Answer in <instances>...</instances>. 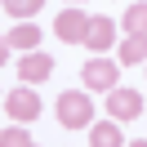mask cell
I'll list each match as a JSON object with an SVG mask.
<instances>
[{
    "label": "cell",
    "mask_w": 147,
    "mask_h": 147,
    "mask_svg": "<svg viewBox=\"0 0 147 147\" xmlns=\"http://www.w3.org/2000/svg\"><path fill=\"white\" fill-rule=\"evenodd\" d=\"M58 120H63L67 129H85V125H94V102L85 98L80 89H67L63 98H58Z\"/></svg>",
    "instance_id": "obj_1"
},
{
    "label": "cell",
    "mask_w": 147,
    "mask_h": 147,
    "mask_svg": "<svg viewBox=\"0 0 147 147\" xmlns=\"http://www.w3.org/2000/svg\"><path fill=\"white\" fill-rule=\"evenodd\" d=\"M54 31H58V40H67V45H80L85 31H89V13L71 5V9H63V13L54 18Z\"/></svg>",
    "instance_id": "obj_2"
},
{
    "label": "cell",
    "mask_w": 147,
    "mask_h": 147,
    "mask_svg": "<svg viewBox=\"0 0 147 147\" xmlns=\"http://www.w3.org/2000/svg\"><path fill=\"white\" fill-rule=\"evenodd\" d=\"M138 111H143V94L138 89H107V116H116V120H134Z\"/></svg>",
    "instance_id": "obj_3"
},
{
    "label": "cell",
    "mask_w": 147,
    "mask_h": 147,
    "mask_svg": "<svg viewBox=\"0 0 147 147\" xmlns=\"http://www.w3.org/2000/svg\"><path fill=\"white\" fill-rule=\"evenodd\" d=\"M80 76H85V89H116V63H107V58H89V63L80 67Z\"/></svg>",
    "instance_id": "obj_4"
},
{
    "label": "cell",
    "mask_w": 147,
    "mask_h": 147,
    "mask_svg": "<svg viewBox=\"0 0 147 147\" xmlns=\"http://www.w3.org/2000/svg\"><path fill=\"white\" fill-rule=\"evenodd\" d=\"M18 76H22L27 85L49 80V76H54V58H49V54H40V49H31V54H22V58H18Z\"/></svg>",
    "instance_id": "obj_5"
},
{
    "label": "cell",
    "mask_w": 147,
    "mask_h": 147,
    "mask_svg": "<svg viewBox=\"0 0 147 147\" xmlns=\"http://www.w3.org/2000/svg\"><path fill=\"white\" fill-rule=\"evenodd\" d=\"M5 107H9L13 120H36V116H40V98H36L31 89H9Z\"/></svg>",
    "instance_id": "obj_6"
},
{
    "label": "cell",
    "mask_w": 147,
    "mask_h": 147,
    "mask_svg": "<svg viewBox=\"0 0 147 147\" xmlns=\"http://www.w3.org/2000/svg\"><path fill=\"white\" fill-rule=\"evenodd\" d=\"M85 45H89V49H98V54H102V49H111V45H116V22H111V18H89Z\"/></svg>",
    "instance_id": "obj_7"
},
{
    "label": "cell",
    "mask_w": 147,
    "mask_h": 147,
    "mask_svg": "<svg viewBox=\"0 0 147 147\" xmlns=\"http://www.w3.org/2000/svg\"><path fill=\"white\" fill-rule=\"evenodd\" d=\"M116 125H120L116 116H111V120H98V125L89 129V143H94V147H120L125 138H120V129H116Z\"/></svg>",
    "instance_id": "obj_8"
},
{
    "label": "cell",
    "mask_w": 147,
    "mask_h": 147,
    "mask_svg": "<svg viewBox=\"0 0 147 147\" xmlns=\"http://www.w3.org/2000/svg\"><path fill=\"white\" fill-rule=\"evenodd\" d=\"M5 45H9V49H22V54H31V49L40 45V31L31 27V22H22V27L9 31V40H5Z\"/></svg>",
    "instance_id": "obj_9"
},
{
    "label": "cell",
    "mask_w": 147,
    "mask_h": 147,
    "mask_svg": "<svg viewBox=\"0 0 147 147\" xmlns=\"http://www.w3.org/2000/svg\"><path fill=\"white\" fill-rule=\"evenodd\" d=\"M120 63H147V36H125L120 40Z\"/></svg>",
    "instance_id": "obj_10"
},
{
    "label": "cell",
    "mask_w": 147,
    "mask_h": 147,
    "mask_svg": "<svg viewBox=\"0 0 147 147\" xmlns=\"http://www.w3.org/2000/svg\"><path fill=\"white\" fill-rule=\"evenodd\" d=\"M125 31L129 36H147V5H129L125 9Z\"/></svg>",
    "instance_id": "obj_11"
},
{
    "label": "cell",
    "mask_w": 147,
    "mask_h": 147,
    "mask_svg": "<svg viewBox=\"0 0 147 147\" xmlns=\"http://www.w3.org/2000/svg\"><path fill=\"white\" fill-rule=\"evenodd\" d=\"M40 5H45V0H5V13H9V18H31Z\"/></svg>",
    "instance_id": "obj_12"
},
{
    "label": "cell",
    "mask_w": 147,
    "mask_h": 147,
    "mask_svg": "<svg viewBox=\"0 0 147 147\" xmlns=\"http://www.w3.org/2000/svg\"><path fill=\"white\" fill-rule=\"evenodd\" d=\"M0 143H9V147H27L31 143V134L22 125H5V134H0Z\"/></svg>",
    "instance_id": "obj_13"
}]
</instances>
